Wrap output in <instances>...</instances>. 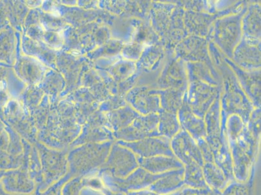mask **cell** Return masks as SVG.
I'll use <instances>...</instances> for the list:
<instances>
[{
    "label": "cell",
    "instance_id": "1",
    "mask_svg": "<svg viewBox=\"0 0 261 195\" xmlns=\"http://www.w3.org/2000/svg\"><path fill=\"white\" fill-rule=\"evenodd\" d=\"M171 149L175 158L185 165L196 162L203 166L205 163L200 148L186 134H181L175 137Z\"/></svg>",
    "mask_w": 261,
    "mask_h": 195
},
{
    "label": "cell",
    "instance_id": "2",
    "mask_svg": "<svg viewBox=\"0 0 261 195\" xmlns=\"http://www.w3.org/2000/svg\"><path fill=\"white\" fill-rule=\"evenodd\" d=\"M137 160L141 168L153 175H160L168 171L184 168V164L178 160L175 157L165 156H153L150 158L139 157Z\"/></svg>",
    "mask_w": 261,
    "mask_h": 195
},
{
    "label": "cell",
    "instance_id": "3",
    "mask_svg": "<svg viewBox=\"0 0 261 195\" xmlns=\"http://www.w3.org/2000/svg\"><path fill=\"white\" fill-rule=\"evenodd\" d=\"M184 185V168H182L165 173L148 189L158 194L167 195L181 189Z\"/></svg>",
    "mask_w": 261,
    "mask_h": 195
},
{
    "label": "cell",
    "instance_id": "4",
    "mask_svg": "<svg viewBox=\"0 0 261 195\" xmlns=\"http://www.w3.org/2000/svg\"><path fill=\"white\" fill-rule=\"evenodd\" d=\"M134 150L141 158L158 156L175 157L169 142L158 138H149L135 145Z\"/></svg>",
    "mask_w": 261,
    "mask_h": 195
},
{
    "label": "cell",
    "instance_id": "5",
    "mask_svg": "<svg viewBox=\"0 0 261 195\" xmlns=\"http://www.w3.org/2000/svg\"><path fill=\"white\" fill-rule=\"evenodd\" d=\"M202 170L206 184L211 189L221 192L228 185L229 181L214 162L204 163Z\"/></svg>",
    "mask_w": 261,
    "mask_h": 195
},
{
    "label": "cell",
    "instance_id": "6",
    "mask_svg": "<svg viewBox=\"0 0 261 195\" xmlns=\"http://www.w3.org/2000/svg\"><path fill=\"white\" fill-rule=\"evenodd\" d=\"M165 173L153 175L141 167L137 168L126 180L124 186L128 189L134 190H144L148 189L155 181L165 175Z\"/></svg>",
    "mask_w": 261,
    "mask_h": 195
},
{
    "label": "cell",
    "instance_id": "7",
    "mask_svg": "<svg viewBox=\"0 0 261 195\" xmlns=\"http://www.w3.org/2000/svg\"><path fill=\"white\" fill-rule=\"evenodd\" d=\"M184 184L193 189L210 188L206 184L203 177L202 166L196 162L185 165L184 168Z\"/></svg>",
    "mask_w": 261,
    "mask_h": 195
},
{
    "label": "cell",
    "instance_id": "8",
    "mask_svg": "<svg viewBox=\"0 0 261 195\" xmlns=\"http://www.w3.org/2000/svg\"><path fill=\"white\" fill-rule=\"evenodd\" d=\"M220 195H250V189L245 184L233 182L227 185Z\"/></svg>",
    "mask_w": 261,
    "mask_h": 195
},
{
    "label": "cell",
    "instance_id": "9",
    "mask_svg": "<svg viewBox=\"0 0 261 195\" xmlns=\"http://www.w3.org/2000/svg\"><path fill=\"white\" fill-rule=\"evenodd\" d=\"M220 192L215 191L211 188L207 189H193L187 187L175 192V195H220Z\"/></svg>",
    "mask_w": 261,
    "mask_h": 195
},
{
    "label": "cell",
    "instance_id": "10",
    "mask_svg": "<svg viewBox=\"0 0 261 195\" xmlns=\"http://www.w3.org/2000/svg\"><path fill=\"white\" fill-rule=\"evenodd\" d=\"M132 195H160L155 193V192H154L153 191H150V190L149 189H144V190H141V191L134 192V193H132ZM169 195H175V193H172L170 194Z\"/></svg>",
    "mask_w": 261,
    "mask_h": 195
}]
</instances>
